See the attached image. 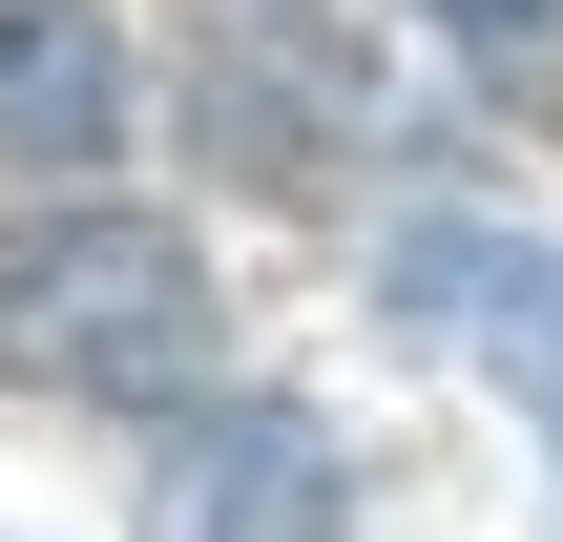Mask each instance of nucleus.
<instances>
[{"label":"nucleus","instance_id":"obj_1","mask_svg":"<svg viewBox=\"0 0 563 542\" xmlns=\"http://www.w3.org/2000/svg\"><path fill=\"white\" fill-rule=\"evenodd\" d=\"M0 376L21 397H104V418H188V397H230V292H209V251L167 209L63 188L0 251Z\"/></svg>","mask_w":563,"mask_h":542},{"label":"nucleus","instance_id":"obj_2","mask_svg":"<svg viewBox=\"0 0 563 542\" xmlns=\"http://www.w3.org/2000/svg\"><path fill=\"white\" fill-rule=\"evenodd\" d=\"M188 146L251 188H334L376 146V42L355 0H188Z\"/></svg>","mask_w":563,"mask_h":542},{"label":"nucleus","instance_id":"obj_3","mask_svg":"<svg viewBox=\"0 0 563 542\" xmlns=\"http://www.w3.org/2000/svg\"><path fill=\"white\" fill-rule=\"evenodd\" d=\"M334 501H355L334 418H292V397H209V418H167L146 542H334Z\"/></svg>","mask_w":563,"mask_h":542},{"label":"nucleus","instance_id":"obj_4","mask_svg":"<svg viewBox=\"0 0 563 542\" xmlns=\"http://www.w3.org/2000/svg\"><path fill=\"white\" fill-rule=\"evenodd\" d=\"M0 167L21 188H104L125 167V42H104V0H0Z\"/></svg>","mask_w":563,"mask_h":542},{"label":"nucleus","instance_id":"obj_5","mask_svg":"<svg viewBox=\"0 0 563 542\" xmlns=\"http://www.w3.org/2000/svg\"><path fill=\"white\" fill-rule=\"evenodd\" d=\"M418 21H439L501 104H543V125H563V0H418Z\"/></svg>","mask_w":563,"mask_h":542}]
</instances>
